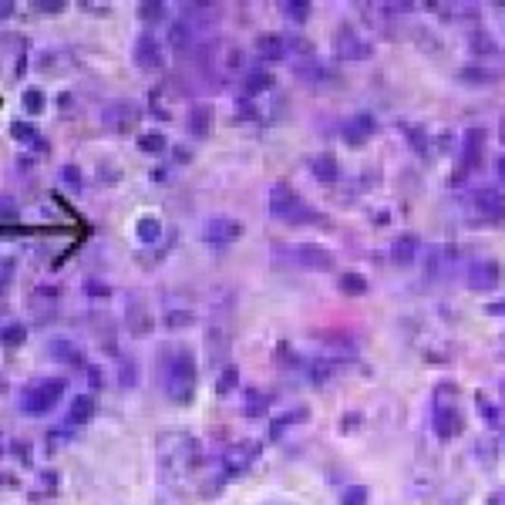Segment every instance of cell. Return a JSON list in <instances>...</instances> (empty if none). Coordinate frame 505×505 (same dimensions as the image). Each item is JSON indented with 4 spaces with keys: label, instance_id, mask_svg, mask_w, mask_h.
<instances>
[{
    "label": "cell",
    "instance_id": "obj_6",
    "mask_svg": "<svg viewBox=\"0 0 505 505\" xmlns=\"http://www.w3.org/2000/svg\"><path fill=\"white\" fill-rule=\"evenodd\" d=\"M139 118H142V112H139V104L135 102H112V104H104L102 108V125L104 129H112V131H118V135L135 131Z\"/></svg>",
    "mask_w": 505,
    "mask_h": 505
},
{
    "label": "cell",
    "instance_id": "obj_4",
    "mask_svg": "<svg viewBox=\"0 0 505 505\" xmlns=\"http://www.w3.org/2000/svg\"><path fill=\"white\" fill-rule=\"evenodd\" d=\"M270 212L283 222H317L320 219V212H313L310 206H303V199H300L290 185H273L270 189Z\"/></svg>",
    "mask_w": 505,
    "mask_h": 505
},
{
    "label": "cell",
    "instance_id": "obj_21",
    "mask_svg": "<svg viewBox=\"0 0 505 505\" xmlns=\"http://www.w3.org/2000/svg\"><path fill=\"white\" fill-rule=\"evenodd\" d=\"M286 51H290V44L283 38H276V34H266V38H256V54L263 61H283Z\"/></svg>",
    "mask_w": 505,
    "mask_h": 505
},
{
    "label": "cell",
    "instance_id": "obj_41",
    "mask_svg": "<svg viewBox=\"0 0 505 505\" xmlns=\"http://www.w3.org/2000/svg\"><path fill=\"white\" fill-rule=\"evenodd\" d=\"M44 104H48V102H44V94H40L38 88H27L24 91V108L31 112V115H40V112H44Z\"/></svg>",
    "mask_w": 505,
    "mask_h": 505
},
{
    "label": "cell",
    "instance_id": "obj_53",
    "mask_svg": "<svg viewBox=\"0 0 505 505\" xmlns=\"http://www.w3.org/2000/svg\"><path fill=\"white\" fill-rule=\"evenodd\" d=\"M489 310H492V313H505V303H492Z\"/></svg>",
    "mask_w": 505,
    "mask_h": 505
},
{
    "label": "cell",
    "instance_id": "obj_34",
    "mask_svg": "<svg viewBox=\"0 0 505 505\" xmlns=\"http://www.w3.org/2000/svg\"><path fill=\"white\" fill-rule=\"evenodd\" d=\"M462 81H472V85H492V81H499V71H489V67H465V71H462Z\"/></svg>",
    "mask_w": 505,
    "mask_h": 505
},
{
    "label": "cell",
    "instance_id": "obj_13",
    "mask_svg": "<svg viewBox=\"0 0 505 505\" xmlns=\"http://www.w3.org/2000/svg\"><path fill=\"white\" fill-rule=\"evenodd\" d=\"M377 131V118L371 112H354V115L344 121V139L350 145H364L371 135Z\"/></svg>",
    "mask_w": 505,
    "mask_h": 505
},
{
    "label": "cell",
    "instance_id": "obj_50",
    "mask_svg": "<svg viewBox=\"0 0 505 505\" xmlns=\"http://www.w3.org/2000/svg\"><path fill=\"white\" fill-rule=\"evenodd\" d=\"M13 452L24 458V465H31V462H27V458H31V448H27V445H21V441H17V445H13Z\"/></svg>",
    "mask_w": 505,
    "mask_h": 505
},
{
    "label": "cell",
    "instance_id": "obj_44",
    "mask_svg": "<svg viewBox=\"0 0 505 505\" xmlns=\"http://www.w3.org/2000/svg\"><path fill=\"white\" fill-rule=\"evenodd\" d=\"M13 219H17V199L0 192V222H13Z\"/></svg>",
    "mask_w": 505,
    "mask_h": 505
},
{
    "label": "cell",
    "instance_id": "obj_52",
    "mask_svg": "<svg viewBox=\"0 0 505 505\" xmlns=\"http://www.w3.org/2000/svg\"><path fill=\"white\" fill-rule=\"evenodd\" d=\"M495 165H499V179H502V182H505V156H502V158H499V162H495Z\"/></svg>",
    "mask_w": 505,
    "mask_h": 505
},
{
    "label": "cell",
    "instance_id": "obj_37",
    "mask_svg": "<svg viewBox=\"0 0 505 505\" xmlns=\"http://www.w3.org/2000/svg\"><path fill=\"white\" fill-rule=\"evenodd\" d=\"M61 179H65V185L71 189V192H81V189H85V179H81V168L75 165V162H67V165L61 168Z\"/></svg>",
    "mask_w": 505,
    "mask_h": 505
},
{
    "label": "cell",
    "instance_id": "obj_25",
    "mask_svg": "<svg viewBox=\"0 0 505 505\" xmlns=\"http://www.w3.org/2000/svg\"><path fill=\"white\" fill-rule=\"evenodd\" d=\"M135 236L142 239L145 246H156L158 239H162V219H158V216H152V212H148V216H142V219L135 222Z\"/></svg>",
    "mask_w": 505,
    "mask_h": 505
},
{
    "label": "cell",
    "instance_id": "obj_18",
    "mask_svg": "<svg viewBox=\"0 0 505 505\" xmlns=\"http://www.w3.org/2000/svg\"><path fill=\"white\" fill-rule=\"evenodd\" d=\"M206 350L212 361H222L226 357V350H229V327L226 324H212L206 330Z\"/></svg>",
    "mask_w": 505,
    "mask_h": 505
},
{
    "label": "cell",
    "instance_id": "obj_55",
    "mask_svg": "<svg viewBox=\"0 0 505 505\" xmlns=\"http://www.w3.org/2000/svg\"><path fill=\"white\" fill-rule=\"evenodd\" d=\"M502 142H505V121H502Z\"/></svg>",
    "mask_w": 505,
    "mask_h": 505
},
{
    "label": "cell",
    "instance_id": "obj_7",
    "mask_svg": "<svg viewBox=\"0 0 505 505\" xmlns=\"http://www.w3.org/2000/svg\"><path fill=\"white\" fill-rule=\"evenodd\" d=\"M239 236H243V226H239L233 216L216 212V216H209V219L202 222V239H206L209 246H229Z\"/></svg>",
    "mask_w": 505,
    "mask_h": 505
},
{
    "label": "cell",
    "instance_id": "obj_42",
    "mask_svg": "<svg viewBox=\"0 0 505 505\" xmlns=\"http://www.w3.org/2000/svg\"><path fill=\"white\" fill-rule=\"evenodd\" d=\"M236 384H239V371H236L233 364H229V367H226V371L219 374V384H216V391H219V394H229Z\"/></svg>",
    "mask_w": 505,
    "mask_h": 505
},
{
    "label": "cell",
    "instance_id": "obj_32",
    "mask_svg": "<svg viewBox=\"0 0 505 505\" xmlns=\"http://www.w3.org/2000/svg\"><path fill=\"white\" fill-rule=\"evenodd\" d=\"M300 421H307V411H303V408H297V411H286V415H280V418H276V421L270 425V438H280V435H283V428L300 425Z\"/></svg>",
    "mask_w": 505,
    "mask_h": 505
},
{
    "label": "cell",
    "instance_id": "obj_12",
    "mask_svg": "<svg viewBox=\"0 0 505 505\" xmlns=\"http://www.w3.org/2000/svg\"><path fill=\"white\" fill-rule=\"evenodd\" d=\"M475 199V206H479V212L485 216L489 222H502L505 219V192L502 189H492V185H485V189H479V192L472 195Z\"/></svg>",
    "mask_w": 505,
    "mask_h": 505
},
{
    "label": "cell",
    "instance_id": "obj_15",
    "mask_svg": "<svg viewBox=\"0 0 505 505\" xmlns=\"http://www.w3.org/2000/svg\"><path fill=\"white\" fill-rule=\"evenodd\" d=\"M468 286H472V290H482V293L499 286V263H495V259L472 263V266H468Z\"/></svg>",
    "mask_w": 505,
    "mask_h": 505
},
{
    "label": "cell",
    "instance_id": "obj_26",
    "mask_svg": "<svg viewBox=\"0 0 505 505\" xmlns=\"http://www.w3.org/2000/svg\"><path fill=\"white\" fill-rule=\"evenodd\" d=\"M273 85H276V81H273V75H270V71H263V67H259V71H249L246 78H243V94H246V98H253V94H263V91H273Z\"/></svg>",
    "mask_w": 505,
    "mask_h": 505
},
{
    "label": "cell",
    "instance_id": "obj_39",
    "mask_svg": "<svg viewBox=\"0 0 505 505\" xmlns=\"http://www.w3.org/2000/svg\"><path fill=\"white\" fill-rule=\"evenodd\" d=\"M283 13L290 17V21L303 24V21L310 17V4H303V0H290V4H283Z\"/></svg>",
    "mask_w": 505,
    "mask_h": 505
},
{
    "label": "cell",
    "instance_id": "obj_29",
    "mask_svg": "<svg viewBox=\"0 0 505 505\" xmlns=\"http://www.w3.org/2000/svg\"><path fill=\"white\" fill-rule=\"evenodd\" d=\"M310 168H313V175H317L320 182H334L337 179V158L330 156V152H324V156L313 158Z\"/></svg>",
    "mask_w": 505,
    "mask_h": 505
},
{
    "label": "cell",
    "instance_id": "obj_20",
    "mask_svg": "<svg viewBox=\"0 0 505 505\" xmlns=\"http://www.w3.org/2000/svg\"><path fill=\"white\" fill-rule=\"evenodd\" d=\"M91 418H94V398L91 394H75V401L67 408V425H88Z\"/></svg>",
    "mask_w": 505,
    "mask_h": 505
},
{
    "label": "cell",
    "instance_id": "obj_49",
    "mask_svg": "<svg viewBox=\"0 0 505 505\" xmlns=\"http://www.w3.org/2000/svg\"><path fill=\"white\" fill-rule=\"evenodd\" d=\"M13 13V0H0V21H7Z\"/></svg>",
    "mask_w": 505,
    "mask_h": 505
},
{
    "label": "cell",
    "instance_id": "obj_54",
    "mask_svg": "<svg viewBox=\"0 0 505 505\" xmlns=\"http://www.w3.org/2000/svg\"><path fill=\"white\" fill-rule=\"evenodd\" d=\"M263 505H290V502H263Z\"/></svg>",
    "mask_w": 505,
    "mask_h": 505
},
{
    "label": "cell",
    "instance_id": "obj_38",
    "mask_svg": "<svg viewBox=\"0 0 505 505\" xmlns=\"http://www.w3.org/2000/svg\"><path fill=\"white\" fill-rule=\"evenodd\" d=\"M340 290H344V293H354V297H361L364 290H367V283H364L361 273H344V276H340Z\"/></svg>",
    "mask_w": 505,
    "mask_h": 505
},
{
    "label": "cell",
    "instance_id": "obj_31",
    "mask_svg": "<svg viewBox=\"0 0 505 505\" xmlns=\"http://www.w3.org/2000/svg\"><path fill=\"white\" fill-rule=\"evenodd\" d=\"M139 21H142V24H158V21H165V4H158V0H145V4H139Z\"/></svg>",
    "mask_w": 505,
    "mask_h": 505
},
{
    "label": "cell",
    "instance_id": "obj_27",
    "mask_svg": "<svg viewBox=\"0 0 505 505\" xmlns=\"http://www.w3.org/2000/svg\"><path fill=\"white\" fill-rule=\"evenodd\" d=\"M192 38H195V27L192 24H185V21H172V27H168V44L175 48V51H185L189 44H192Z\"/></svg>",
    "mask_w": 505,
    "mask_h": 505
},
{
    "label": "cell",
    "instance_id": "obj_5",
    "mask_svg": "<svg viewBox=\"0 0 505 505\" xmlns=\"http://www.w3.org/2000/svg\"><path fill=\"white\" fill-rule=\"evenodd\" d=\"M276 256H286L290 263H297L303 270H334V253L327 246H317V243H297L290 249H276Z\"/></svg>",
    "mask_w": 505,
    "mask_h": 505
},
{
    "label": "cell",
    "instance_id": "obj_19",
    "mask_svg": "<svg viewBox=\"0 0 505 505\" xmlns=\"http://www.w3.org/2000/svg\"><path fill=\"white\" fill-rule=\"evenodd\" d=\"M182 21L192 27H209V21H219V7L209 4H185L182 7Z\"/></svg>",
    "mask_w": 505,
    "mask_h": 505
},
{
    "label": "cell",
    "instance_id": "obj_1",
    "mask_svg": "<svg viewBox=\"0 0 505 505\" xmlns=\"http://www.w3.org/2000/svg\"><path fill=\"white\" fill-rule=\"evenodd\" d=\"M158 472L165 482H182L199 462V441L185 431H165L156 445Z\"/></svg>",
    "mask_w": 505,
    "mask_h": 505
},
{
    "label": "cell",
    "instance_id": "obj_10",
    "mask_svg": "<svg viewBox=\"0 0 505 505\" xmlns=\"http://www.w3.org/2000/svg\"><path fill=\"white\" fill-rule=\"evenodd\" d=\"M334 51L340 54V58H347V61H364V58L371 54V44H367L354 27H340L334 38Z\"/></svg>",
    "mask_w": 505,
    "mask_h": 505
},
{
    "label": "cell",
    "instance_id": "obj_40",
    "mask_svg": "<svg viewBox=\"0 0 505 505\" xmlns=\"http://www.w3.org/2000/svg\"><path fill=\"white\" fill-rule=\"evenodd\" d=\"M367 489L364 485H350V489H344V499H340V505H367Z\"/></svg>",
    "mask_w": 505,
    "mask_h": 505
},
{
    "label": "cell",
    "instance_id": "obj_17",
    "mask_svg": "<svg viewBox=\"0 0 505 505\" xmlns=\"http://www.w3.org/2000/svg\"><path fill=\"white\" fill-rule=\"evenodd\" d=\"M418 249H421V239H418L415 233H401L391 243V259H394L398 266H408V263L418 256Z\"/></svg>",
    "mask_w": 505,
    "mask_h": 505
},
{
    "label": "cell",
    "instance_id": "obj_9",
    "mask_svg": "<svg viewBox=\"0 0 505 505\" xmlns=\"http://www.w3.org/2000/svg\"><path fill=\"white\" fill-rule=\"evenodd\" d=\"M431 428L438 438H455L465 431V418L458 415L455 404H435V415H431Z\"/></svg>",
    "mask_w": 505,
    "mask_h": 505
},
{
    "label": "cell",
    "instance_id": "obj_11",
    "mask_svg": "<svg viewBox=\"0 0 505 505\" xmlns=\"http://www.w3.org/2000/svg\"><path fill=\"white\" fill-rule=\"evenodd\" d=\"M293 75H297L300 81H307V85H330V81L337 78L334 71L324 65V61H317V58H310V54H303V58H297L293 61Z\"/></svg>",
    "mask_w": 505,
    "mask_h": 505
},
{
    "label": "cell",
    "instance_id": "obj_36",
    "mask_svg": "<svg viewBox=\"0 0 505 505\" xmlns=\"http://www.w3.org/2000/svg\"><path fill=\"white\" fill-rule=\"evenodd\" d=\"M472 51L482 58V54H495L499 48H495V40L489 38V31H482V27H479V31L472 34Z\"/></svg>",
    "mask_w": 505,
    "mask_h": 505
},
{
    "label": "cell",
    "instance_id": "obj_48",
    "mask_svg": "<svg viewBox=\"0 0 505 505\" xmlns=\"http://www.w3.org/2000/svg\"><path fill=\"white\" fill-rule=\"evenodd\" d=\"M108 165H112V162H104V165H98V179H108V182H112V179H118V172H115V168H108Z\"/></svg>",
    "mask_w": 505,
    "mask_h": 505
},
{
    "label": "cell",
    "instance_id": "obj_28",
    "mask_svg": "<svg viewBox=\"0 0 505 505\" xmlns=\"http://www.w3.org/2000/svg\"><path fill=\"white\" fill-rule=\"evenodd\" d=\"M135 145L142 148L145 156H162V152L168 148V142H165V135H162V131H142Z\"/></svg>",
    "mask_w": 505,
    "mask_h": 505
},
{
    "label": "cell",
    "instance_id": "obj_43",
    "mask_svg": "<svg viewBox=\"0 0 505 505\" xmlns=\"http://www.w3.org/2000/svg\"><path fill=\"white\" fill-rule=\"evenodd\" d=\"M118 377H121V384H125V388H135V384H139V367H135V361L118 364Z\"/></svg>",
    "mask_w": 505,
    "mask_h": 505
},
{
    "label": "cell",
    "instance_id": "obj_3",
    "mask_svg": "<svg viewBox=\"0 0 505 505\" xmlns=\"http://www.w3.org/2000/svg\"><path fill=\"white\" fill-rule=\"evenodd\" d=\"M67 394V381L65 377H38V381H31L24 391H21V398H17V408L31 418H44L51 415L54 408L61 404V398Z\"/></svg>",
    "mask_w": 505,
    "mask_h": 505
},
{
    "label": "cell",
    "instance_id": "obj_45",
    "mask_svg": "<svg viewBox=\"0 0 505 505\" xmlns=\"http://www.w3.org/2000/svg\"><path fill=\"white\" fill-rule=\"evenodd\" d=\"M85 293H88V297H112V286L98 283V280H88V283H85Z\"/></svg>",
    "mask_w": 505,
    "mask_h": 505
},
{
    "label": "cell",
    "instance_id": "obj_33",
    "mask_svg": "<svg viewBox=\"0 0 505 505\" xmlns=\"http://www.w3.org/2000/svg\"><path fill=\"white\" fill-rule=\"evenodd\" d=\"M27 340V327L24 324H7V327H0V344L4 347H21Z\"/></svg>",
    "mask_w": 505,
    "mask_h": 505
},
{
    "label": "cell",
    "instance_id": "obj_47",
    "mask_svg": "<svg viewBox=\"0 0 505 505\" xmlns=\"http://www.w3.org/2000/svg\"><path fill=\"white\" fill-rule=\"evenodd\" d=\"M479 408H482V415L489 418L492 425H495V421H499V415H495V408H492V404H489V398H479Z\"/></svg>",
    "mask_w": 505,
    "mask_h": 505
},
{
    "label": "cell",
    "instance_id": "obj_30",
    "mask_svg": "<svg viewBox=\"0 0 505 505\" xmlns=\"http://www.w3.org/2000/svg\"><path fill=\"white\" fill-rule=\"evenodd\" d=\"M249 418H263L266 415V408H270V394H263V391H246V401H243Z\"/></svg>",
    "mask_w": 505,
    "mask_h": 505
},
{
    "label": "cell",
    "instance_id": "obj_14",
    "mask_svg": "<svg viewBox=\"0 0 505 505\" xmlns=\"http://www.w3.org/2000/svg\"><path fill=\"white\" fill-rule=\"evenodd\" d=\"M48 357L58 364H71V367L85 364V354H81V347L71 337H48Z\"/></svg>",
    "mask_w": 505,
    "mask_h": 505
},
{
    "label": "cell",
    "instance_id": "obj_22",
    "mask_svg": "<svg viewBox=\"0 0 505 505\" xmlns=\"http://www.w3.org/2000/svg\"><path fill=\"white\" fill-rule=\"evenodd\" d=\"M11 135H13V142H21V145H34V148H48V145L40 142V131H38V125L34 121H11Z\"/></svg>",
    "mask_w": 505,
    "mask_h": 505
},
{
    "label": "cell",
    "instance_id": "obj_16",
    "mask_svg": "<svg viewBox=\"0 0 505 505\" xmlns=\"http://www.w3.org/2000/svg\"><path fill=\"white\" fill-rule=\"evenodd\" d=\"M212 125H216V115H212L209 104H192V108H189V115H185V131H189L192 139H209Z\"/></svg>",
    "mask_w": 505,
    "mask_h": 505
},
{
    "label": "cell",
    "instance_id": "obj_2",
    "mask_svg": "<svg viewBox=\"0 0 505 505\" xmlns=\"http://www.w3.org/2000/svg\"><path fill=\"white\" fill-rule=\"evenodd\" d=\"M162 384H165V394L172 401L185 404L192 398L195 391V357L189 347H179V350H168L165 354V371H162Z\"/></svg>",
    "mask_w": 505,
    "mask_h": 505
},
{
    "label": "cell",
    "instance_id": "obj_35",
    "mask_svg": "<svg viewBox=\"0 0 505 505\" xmlns=\"http://www.w3.org/2000/svg\"><path fill=\"white\" fill-rule=\"evenodd\" d=\"M195 313L192 310H168L165 313V327L168 330H185V327H192Z\"/></svg>",
    "mask_w": 505,
    "mask_h": 505
},
{
    "label": "cell",
    "instance_id": "obj_23",
    "mask_svg": "<svg viewBox=\"0 0 505 505\" xmlns=\"http://www.w3.org/2000/svg\"><path fill=\"white\" fill-rule=\"evenodd\" d=\"M125 320H129V330L135 337L148 334V327H152V317H148V310H145L142 300H131L129 303V313H125Z\"/></svg>",
    "mask_w": 505,
    "mask_h": 505
},
{
    "label": "cell",
    "instance_id": "obj_24",
    "mask_svg": "<svg viewBox=\"0 0 505 505\" xmlns=\"http://www.w3.org/2000/svg\"><path fill=\"white\" fill-rule=\"evenodd\" d=\"M482 142H485V131L482 129H468L465 131V142H462V162H465V168H472L475 162H479Z\"/></svg>",
    "mask_w": 505,
    "mask_h": 505
},
{
    "label": "cell",
    "instance_id": "obj_46",
    "mask_svg": "<svg viewBox=\"0 0 505 505\" xmlns=\"http://www.w3.org/2000/svg\"><path fill=\"white\" fill-rule=\"evenodd\" d=\"M65 4H67V0H38V11H44V13H61V11H65Z\"/></svg>",
    "mask_w": 505,
    "mask_h": 505
},
{
    "label": "cell",
    "instance_id": "obj_8",
    "mask_svg": "<svg viewBox=\"0 0 505 505\" xmlns=\"http://www.w3.org/2000/svg\"><path fill=\"white\" fill-rule=\"evenodd\" d=\"M131 58L142 71H162L165 67V48L156 40V34H139L135 48H131Z\"/></svg>",
    "mask_w": 505,
    "mask_h": 505
},
{
    "label": "cell",
    "instance_id": "obj_51",
    "mask_svg": "<svg viewBox=\"0 0 505 505\" xmlns=\"http://www.w3.org/2000/svg\"><path fill=\"white\" fill-rule=\"evenodd\" d=\"M88 377H91V384H94V388L102 384V371H98V367H88Z\"/></svg>",
    "mask_w": 505,
    "mask_h": 505
}]
</instances>
